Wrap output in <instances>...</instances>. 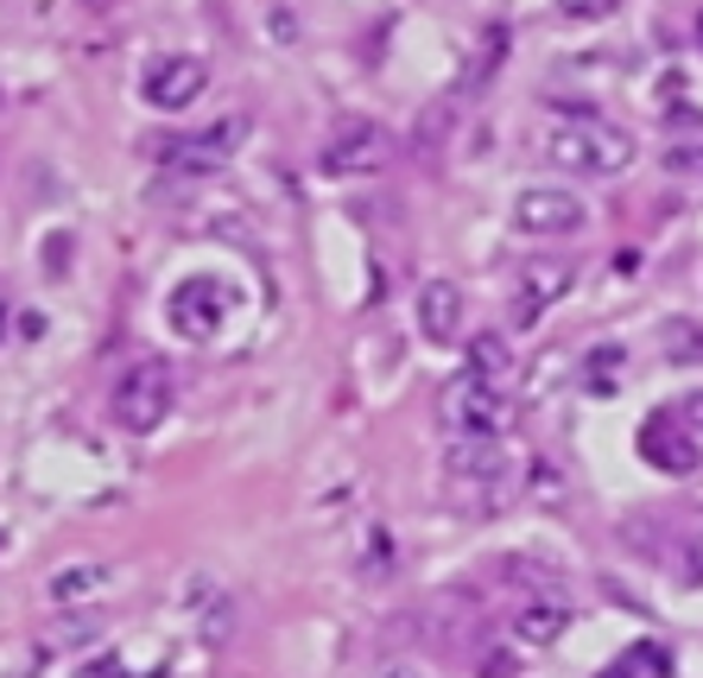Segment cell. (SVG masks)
Masks as SVG:
<instances>
[{"mask_svg":"<svg viewBox=\"0 0 703 678\" xmlns=\"http://www.w3.org/2000/svg\"><path fill=\"white\" fill-rule=\"evenodd\" d=\"M387 159H393V133L368 115H343V121L329 127L324 152H317V165L329 177H375L387 172Z\"/></svg>","mask_w":703,"mask_h":678,"instance_id":"cell-5","label":"cell"},{"mask_svg":"<svg viewBox=\"0 0 703 678\" xmlns=\"http://www.w3.org/2000/svg\"><path fill=\"white\" fill-rule=\"evenodd\" d=\"M13 324H20V336H45V318H39V311H25V318H13Z\"/></svg>","mask_w":703,"mask_h":678,"instance_id":"cell-22","label":"cell"},{"mask_svg":"<svg viewBox=\"0 0 703 678\" xmlns=\"http://www.w3.org/2000/svg\"><path fill=\"white\" fill-rule=\"evenodd\" d=\"M640 456L653 463L659 476H697L703 463V438L691 426H684L679 406H659L653 419L640 426Z\"/></svg>","mask_w":703,"mask_h":678,"instance_id":"cell-7","label":"cell"},{"mask_svg":"<svg viewBox=\"0 0 703 678\" xmlns=\"http://www.w3.org/2000/svg\"><path fill=\"white\" fill-rule=\"evenodd\" d=\"M444 476L463 482V488H501L513 476V451H507V438H451Z\"/></svg>","mask_w":703,"mask_h":678,"instance_id":"cell-10","label":"cell"},{"mask_svg":"<svg viewBox=\"0 0 703 678\" xmlns=\"http://www.w3.org/2000/svg\"><path fill=\"white\" fill-rule=\"evenodd\" d=\"M684 419H691V431L703 438V394H697V400H684Z\"/></svg>","mask_w":703,"mask_h":678,"instance_id":"cell-23","label":"cell"},{"mask_svg":"<svg viewBox=\"0 0 703 678\" xmlns=\"http://www.w3.org/2000/svg\"><path fill=\"white\" fill-rule=\"evenodd\" d=\"M437 419L451 426V438H507L513 426V400H507V387L482 375H463L444 380V394H437Z\"/></svg>","mask_w":703,"mask_h":678,"instance_id":"cell-2","label":"cell"},{"mask_svg":"<svg viewBox=\"0 0 703 678\" xmlns=\"http://www.w3.org/2000/svg\"><path fill=\"white\" fill-rule=\"evenodd\" d=\"M228 304H235V292H228L223 279L209 273H191L172 286V299H165V324L184 336V343H216L228 324Z\"/></svg>","mask_w":703,"mask_h":678,"instance_id":"cell-6","label":"cell"},{"mask_svg":"<svg viewBox=\"0 0 703 678\" xmlns=\"http://www.w3.org/2000/svg\"><path fill=\"white\" fill-rule=\"evenodd\" d=\"M7 330H13V311H7V292H0V343H7Z\"/></svg>","mask_w":703,"mask_h":678,"instance_id":"cell-24","label":"cell"},{"mask_svg":"<svg viewBox=\"0 0 703 678\" xmlns=\"http://www.w3.org/2000/svg\"><path fill=\"white\" fill-rule=\"evenodd\" d=\"M697 45H703V13H697Z\"/></svg>","mask_w":703,"mask_h":678,"instance_id":"cell-26","label":"cell"},{"mask_svg":"<svg viewBox=\"0 0 703 678\" xmlns=\"http://www.w3.org/2000/svg\"><path fill=\"white\" fill-rule=\"evenodd\" d=\"M621 362H628V355L615 349V343H603V349L590 355V362H583V368H590V394H608V387H615V368H621Z\"/></svg>","mask_w":703,"mask_h":678,"instance_id":"cell-18","label":"cell"},{"mask_svg":"<svg viewBox=\"0 0 703 678\" xmlns=\"http://www.w3.org/2000/svg\"><path fill=\"white\" fill-rule=\"evenodd\" d=\"M203 89H209V64L191 57V51H165V57H152L147 76H140V96H147L152 108H165V115H184Z\"/></svg>","mask_w":703,"mask_h":678,"instance_id":"cell-8","label":"cell"},{"mask_svg":"<svg viewBox=\"0 0 703 678\" xmlns=\"http://www.w3.org/2000/svg\"><path fill=\"white\" fill-rule=\"evenodd\" d=\"M615 7H621V0H558V13H564V20H608Z\"/></svg>","mask_w":703,"mask_h":678,"instance_id":"cell-19","label":"cell"},{"mask_svg":"<svg viewBox=\"0 0 703 678\" xmlns=\"http://www.w3.org/2000/svg\"><path fill=\"white\" fill-rule=\"evenodd\" d=\"M419 330H425L431 343H451L456 330H463V286L456 279H425L419 286Z\"/></svg>","mask_w":703,"mask_h":678,"instance_id":"cell-11","label":"cell"},{"mask_svg":"<svg viewBox=\"0 0 703 678\" xmlns=\"http://www.w3.org/2000/svg\"><path fill=\"white\" fill-rule=\"evenodd\" d=\"M108 412H115V426L133 431V438L159 431L165 412H172V368H165L159 355H140L133 368H121L115 394H108Z\"/></svg>","mask_w":703,"mask_h":678,"instance_id":"cell-3","label":"cell"},{"mask_svg":"<svg viewBox=\"0 0 703 678\" xmlns=\"http://www.w3.org/2000/svg\"><path fill=\"white\" fill-rule=\"evenodd\" d=\"M76 678H121V659L108 654V659H96V666H83Z\"/></svg>","mask_w":703,"mask_h":678,"instance_id":"cell-21","label":"cell"},{"mask_svg":"<svg viewBox=\"0 0 703 678\" xmlns=\"http://www.w3.org/2000/svg\"><path fill=\"white\" fill-rule=\"evenodd\" d=\"M634 672H647V678H666V654L659 647H647V641H634L628 654L615 659V666H603L596 678H634Z\"/></svg>","mask_w":703,"mask_h":678,"instance_id":"cell-17","label":"cell"},{"mask_svg":"<svg viewBox=\"0 0 703 678\" xmlns=\"http://www.w3.org/2000/svg\"><path fill=\"white\" fill-rule=\"evenodd\" d=\"M571 286H577V273H571L564 260H539V267H527V279H520V324H527L532 311L558 304Z\"/></svg>","mask_w":703,"mask_h":678,"instance_id":"cell-12","label":"cell"},{"mask_svg":"<svg viewBox=\"0 0 703 678\" xmlns=\"http://www.w3.org/2000/svg\"><path fill=\"white\" fill-rule=\"evenodd\" d=\"M513 628H520L527 647H552L558 634L571 628V603H564V596H539V603L520 609V622H513Z\"/></svg>","mask_w":703,"mask_h":678,"instance_id":"cell-13","label":"cell"},{"mask_svg":"<svg viewBox=\"0 0 703 678\" xmlns=\"http://www.w3.org/2000/svg\"><path fill=\"white\" fill-rule=\"evenodd\" d=\"M659 349H666V362H679V368H697L703 362V324L697 318H666V324H659Z\"/></svg>","mask_w":703,"mask_h":678,"instance_id":"cell-15","label":"cell"},{"mask_svg":"<svg viewBox=\"0 0 703 678\" xmlns=\"http://www.w3.org/2000/svg\"><path fill=\"white\" fill-rule=\"evenodd\" d=\"M583 223H590V209H583V197L564 191V184H532V191H520V203H513V228H520V235H577Z\"/></svg>","mask_w":703,"mask_h":678,"instance_id":"cell-9","label":"cell"},{"mask_svg":"<svg viewBox=\"0 0 703 678\" xmlns=\"http://www.w3.org/2000/svg\"><path fill=\"white\" fill-rule=\"evenodd\" d=\"M691 578H697V583H703V552H697V558H691Z\"/></svg>","mask_w":703,"mask_h":678,"instance_id":"cell-25","label":"cell"},{"mask_svg":"<svg viewBox=\"0 0 703 678\" xmlns=\"http://www.w3.org/2000/svg\"><path fill=\"white\" fill-rule=\"evenodd\" d=\"M482 678H513V654H482Z\"/></svg>","mask_w":703,"mask_h":678,"instance_id":"cell-20","label":"cell"},{"mask_svg":"<svg viewBox=\"0 0 703 678\" xmlns=\"http://www.w3.org/2000/svg\"><path fill=\"white\" fill-rule=\"evenodd\" d=\"M101 583H108L101 564H64V571L51 578V603H83V596H96Z\"/></svg>","mask_w":703,"mask_h":678,"instance_id":"cell-16","label":"cell"},{"mask_svg":"<svg viewBox=\"0 0 703 678\" xmlns=\"http://www.w3.org/2000/svg\"><path fill=\"white\" fill-rule=\"evenodd\" d=\"M469 375L507 387V375H513V349H507V336H495V330L469 336Z\"/></svg>","mask_w":703,"mask_h":678,"instance_id":"cell-14","label":"cell"},{"mask_svg":"<svg viewBox=\"0 0 703 678\" xmlns=\"http://www.w3.org/2000/svg\"><path fill=\"white\" fill-rule=\"evenodd\" d=\"M545 159L577 177H621L634 165V133H621L603 115H564L545 127Z\"/></svg>","mask_w":703,"mask_h":678,"instance_id":"cell-1","label":"cell"},{"mask_svg":"<svg viewBox=\"0 0 703 678\" xmlns=\"http://www.w3.org/2000/svg\"><path fill=\"white\" fill-rule=\"evenodd\" d=\"M248 133H253L248 115H223V121L197 127V133H184V140H165V147H159V165L177 177H216L235 152L248 147Z\"/></svg>","mask_w":703,"mask_h":678,"instance_id":"cell-4","label":"cell"}]
</instances>
